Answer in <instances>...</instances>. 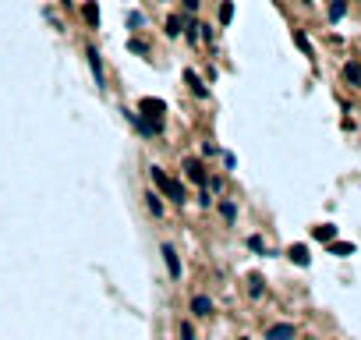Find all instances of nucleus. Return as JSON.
I'll use <instances>...</instances> for the list:
<instances>
[{
    "mask_svg": "<svg viewBox=\"0 0 361 340\" xmlns=\"http://www.w3.org/2000/svg\"><path fill=\"white\" fill-rule=\"evenodd\" d=\"M329 252L340 255V259H347V255H354V245L351 241H329Z\"/></svg>",
    "mask_w": 361,
    "mask_h": 340,
    "instance_id": "11",
    "label": "nucleus"
},
{
    "mask_svg": "<svg viewBox=\"0 0 361 340\" xmlns=\"http://www.w3.org/2000/svg\"><path fill=\"white\" fill-rule=\"evenodd\" d=\"M85 57H89V68L96 74V82L103 85V61H99V54H96V50H85Z\"/></svg>",
    "mask_w": 361,
    "mask_h": 340,
    "instance_id": "10",
    "label": "nucleus"
},
{
    "mask_svg": "<svg viewBox=\"0 0 361 340\" xmlns=\"http://www.w3.org/2000/svg\"><path fill=\"white\" fill-rule=\"evenodd\" d=\"M163 263H166V270H170V276H174V280L181 276V263H177V252H174L170 245H163Z\"/></svg>",
    "mask_w": 361,
    "mask_h": 340,
    "instance_id": "7",
    "label": "nucleus"
},
{
    "mask_svg": "<svg viewBox=\"0 0 361 340\" xmlns=\"http://www.w3.org/2000/svg\"><path fill=\"white\" fill-rule=\"evenodd\" d=\"M128 50H131V54H149V46H145L142 39H131V43H128Z\"/></svg>",
    "mask_w": 361,
    "mask_h": 340,
    "instance_id": "22",
    "label": "nucleus"
},
{
    "mask_svg": "<svg viewBox=\"0 0 361 340\" xmlns=\"http://www.w3.org/2000/svg\"><path fill=\"white\" fill-rule=\"evenodd\" d=\"M138 110H142V117H152V121H159V117L166 114V103L149 96V99H142V103H138Z\"/></svg>",
    "mask_w": 361,
    "mask_h": 340,
    "instance_id": "3",
    "label": "nucleus"
},
{
    "mask_svg": "<svg viewBox=\"0 0 361 340\" xmlns=\"http://www.w3.org/2000/svg\"><path fill=\"white\" fill-rule=\"evenodd\" d=\"M344 78H347L351 85H361V64H358V61H351V64H344Z\"/></svg>",
    "mask_w": 361,
    "mask_h": 340,
    "instance_id": "13",
    "label": "nucleus"
},
{
    "mask_svg": "<svg viewBox=\"0 0 361 340\" xmlns=\"http://www.w3.org/2000/svg\"><path fill=\"white\" fill-rule=\"evenodd\" d=\"M149 177H152V185H156V192H159V195H166L170 202H177V205H184V202H188V195H184V188H181V185H177L174 177H166V174H163L159 167H149Z\"/></svg>",
    "mask_w": 361,
    "mask_h": 340,
    "instance_id": "1",
    "label": "nucleus"
},
{
    "mask_svg": "<svg viewBox=\"0 0 361 340\" xmlns=\"http://www.w3.org/2000/svg\"><path fill=\"white\" fill-rule=\"evenodd\" d=\"M128 121H131V124H135L145 138H156L159 132H163V124H159V121H145L142 114H128Z\"/></svg>",
    "mask_w": 361,
    "mask_h": 340,
    "instance_id": "2",
    "label": "nucleus"
},
{
    "mask_svg": "<svg viewBox=\"0 0 361 340\" xmlns=\"http://www.w3.org/2000/svg\"><path fill=\"white\" fill-rule=\"evenodd\" d=\"M181 340H191V323H181Z\"/></svg>",
    "mask_w": 361,
    "mask_h": 340,
    "instance_id": "25",
    "label": "nucleus"
},
{
    "mask_svg": "<svg viewBox=\"0 0 361 340\" xmlns=\"http://www.w3.org/2000/svg\"><path fill=\"white\" fill-rule=\"evenodd\" d=\"M312 234H315V241H333V238H337V227H333V223H322V227H315Z\"/></svg>",
    "mask_w": 361,
    "mask_h": 340,
    "instance_id": "15",
    "label": "nucleus"
},
{
    "mask_svg": "<svg viewBox=\"0 0 361 340\" xmlns=\"http://www.w3.org/2000/svg\"><path fill=\"white\" fill-rule=\"evenodd\" d=\"M219 213H223L227 220H234V216H237V209H234V202H223V205H219Z\"/></svg>",
    "mask_w": 361,
    "mask_h": 340,
    "instance_id": "23",
    "label": "nucleus"
},
{
    "mask_svg": "<svg viewBox=\"0 0 361 340\" xmlns=\"http://www.w3.org/2000/svg\"><path fill=\"white\" fill-rule=\"evenodd\" d=\"M61 4H71V0H61Z\"/></svg>",
    "mask_w": 361,
    "mask_h": 340,
    "instance_id": "27",
    "label": "nucleus"
},
{
    "mask_svg": "<svg viewBox=\"0 0 361 340\" xmlns=\"http://www.w3.org/2000/svg\"><path fill=\"white\" fill-rule=\"evenodd\" d=\"M184 82H188V85H191V92H195V96H199V99H206V96H209V89H206V85H202V78H199V74H195V71H184Z\"/></svg>",
    "mask_w": 361,
    "mask_h": 340,
    "instance_id": "8",
    "label": "nucleus"
},
{
    "mask_svg": "<svg viewBox=\"0 0 361 340\" xmlns=\"http://www.w3.org/2000/svg\"><path fill=\"white\" fill-rule=\"evenodd\" d=\"M191 312H195V316H209V312H213V301H209L206 294H195V298H191Z\"/></svg>",
    "mask_w": 361,
    "mask_h": 340,
    "instance_id": "9",
    "label": "nucleus"
},
{
    "mask_svg": "<svg viewBox=\"0 0 361 340\" xmlns=\"http://www.w3.org/2000/svg\"><path fill=\"white\" fill-rule=\"evenodd\" d=\"M184 177L195 181V185H202V181H206V167H202L199 160H184Z\"/></svg>",
    "mask_w": 361,
    "mask_h": 340,
    "instance_id": "6",
    "label": "nucleus"
},
{
    "mask_svg": "<svg viewBox=\"0 0 361 340\" xmlns=\"http://www.w3.org/2000/svg\"><path fill=\"white\" fill-rule=\"evenodd\" d=\"M248 294H252V298L262 294V276H252V280H248Z\"/></svg>",
    "mask_w": 361,
    "mask_h": 340,
    "instance_id": "20",
    "label": "nucleus"
},
{
    "mask_svg": "<svg viewBox=\"0 0 361 340\" xmlns=\"http://www.w3.org/2000/svg\"><path fill=\"white\" fill-rule=\"evenodd\" d=\"M294 333H297V330H294L290 323H276V326L266 330V340H294Z\"/></svg>",
    "mask_w": 361,
    "mask_h": 340,
    "instance_id": "4",
    "label": "nucleus"
},
{
    "mask_svg": "<svg viewBox=\"0 0 361 340\" xmlns=\"http://www.w3.org/2000/svg\"><path fill=\"white\" fill-rule=\"evenodd\" d=\"M230 18H234V0H223L219 4V25H230Z\"/></svg>",
    "mask_w": 361,
    "mask_h": 340,
    "instance_id": "17",
    "label": "nucleus"
},
{
    "mask_svg": "<svg viewBox=\"0 0 361 340\" xmlns=\"http://www.w3.org/2000/svg\"><path fill=\"white\" fill-rule=\"evenodd\" d=\"M145 199H149V213H152V216H163V202H159V195H156V192H149Z\"/></svg>",
    "mask_w": 361,
    "mask_h": 340,
    "instance_id": "18",
    "label": "nucleus"
},
{
    "mask_svg": "<svg viewBox=\"0 0 361 340\" xmlns=\"http://www.w3.org/2000/svg\"><path fill=\"white\" fill-rule=\"evenodd\" d=\"M184 4V11H199V0H181Z\"/></svg>",
    "mask_w": 361,
    "mask_h": 340,
    "instance_id": "26",
    "label": "nucleus"
},
{
    "mask_svg": "<svg viewBox=\"0 0 361 340\" xmlns=\"http://www.w3.org/2000/svg\"><path fill=\"white\" fill-rule=\"evenodd\" d=\"M248 248H252V252H266V245H262V238H248Z\"/></svg>",
    "mask_w": 361,
    "mask_h": 340,
    "instance_id": "24",
    "label": "nucleus"
},
{
    "mask_svg": "<svg viewBox=\"0 0 361 340\" xmlns=\"http://www.w3.org/2000/svg\"><path fill=\"white\" fill-rule=\"evenodd\" d=\"M290 263H297V266H308V248L304 245H290Z\"/></svg>",
    "mask_w": 361,
    "mask_h": 340,
    "instance_id": "12",
    "label": "nucleus"
},
{
    "mask_svg": "<svg viewBox=\"0 0 361 340\" xmlns=\"http://www.w3.org/2000/svg\"><path fill=\"white\" fill-rule=\"evenodd\" d=\"M181 29H184V18H181V14L166 18V25H163V32H166V36H181Z\"/></svg>",
    "mask_w": 361,
    "mask_h": 340,
    "instance_id": "14",
    "label": "nucleus"
},
{
    "mask_svg": "<svg viewBox=\"0 0 361 340\" xmlns=\"http://www.w3.org/2000/svg\"><path fill=\"white\" fill-rule=\"evenodd\" d=\"M81 18H85L89 29H99V4H96V0H85V4H81Z\"/></svg>",
    "mask_w": 361,
    "mask_h": 340,
    "instance_id": "5",
    "label": "nucleus"
},
{
    "mask_svg": "<svg viewBox=\"0 0 361 340\" xmlns=\"http://www.w3.org/2000/svg\"><path fill=\"white\" fill-rule=\"evenodd\" d=\"M142 11H128V25H131V29H142Z\"/></svg>",
    "mask_w": 361,
    "mask_h": 340,
    "instance_id": "21",
    "label": "nucleus"
},
{
    "mask_svg": "<svg viewBox=\"0 0 361 340\" xmlns=\"http://www.w3.org/2000/svg\"><path fill=\"white\" fill-rule=\"evenodd\" d=\"M294 43H297V50H301V54H308V57H312V43H308V36H304V32H294Z\"/></svg>",
    "mask_w": 361,
    "mask_h": 340,
    "instance_id": "19",
    "label": "nucleus"
},
{
    "mask_svg": "<svg viewBox=\"0 0 361 340\" xmlns=\"http://www.w3.org/2000/svg\"><path fill=\"white\" fill-rule=\"evenodd\" d=\"M344 14H347V0H333L329 4V21H340Z\"/></svg>",
    "mask_w": 361,
    "mask_h": 340,
    "instance_id": "16",
    "label": "nucleus"
}]
</instances>
